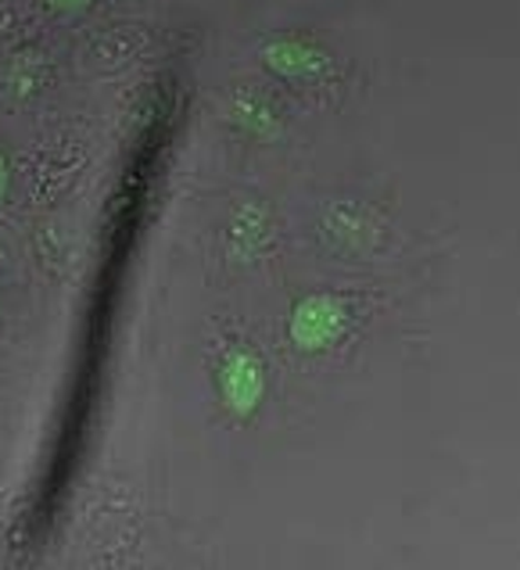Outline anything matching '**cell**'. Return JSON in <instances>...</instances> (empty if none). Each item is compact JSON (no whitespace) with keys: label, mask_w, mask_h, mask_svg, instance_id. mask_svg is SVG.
Listing matches in <instances>:
<instances>
[{"label":"cell","mask_w":520,"mask_h":570,"mask_svg":"<svg viewBox=\"0 0 520 570\" xmlns=\"http://www.w3.org/2000/svg\"><path fill=\"white\" fill-rule=\"evenodd\" d=\"M219 387H223V402L230 405V413L248 416L255 405H258V399H263V387H266L263 366H258L252 355L237 352V355H230V360H226Z\"/></svg>","instance_id":"7a4b0ae2"},{"label":"cell","mask_w":520,"mask_h":570,"mask_svg":"<svg viewBox=\"0 0 520 570\" xmlns=\"http://www.w3.org/2000/svg\"><path fill=\"white\" fill-rule=\"evenodd\" d=\"M349 327V305L334 295L305 298L291 316V337L302 352H323L341 341Z\"/></svg>","instance_id":"6da1fadb"},{"label":"cell","mask_w":520,"mask_h":570,"mask_svg":"<svg viewBox=\"0 0 520 570\" xmlns=\"http://www.w3.org/2000/svg\"><path fill=\"white\" fill-rule=\"evenodd\" d=\"M276 58V65H281V69L284 72H308V69H316V65H320V58L313 55V51H308V47L305 43H281V47H276V51H273Z\"/></svg>","instance_id":"3957f363"}]
</instances>
